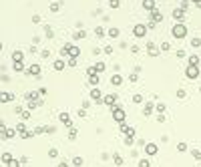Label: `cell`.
<instances>
[{
	"mask_svg": "<svg viewBox=\"0 0 201 167\" xmlns=\"http://www.w3.org/2000/svg\"><path fill=\"white\" fill-rule=\"evenodd\" d=\"M157 111H159V113H161V115H163V113L167 111V107H165L163 103H159V105H157Z\"/></svg>",
	"mask_w": 201,
	"mask_h": 167,
	"instance_id": "34",
	"label": "cell"
},
{
	"mask_svg": "<svg viewBox=\"0 0 201 167\" xmlns=\"http://www.w3.org/2000/svg\"><path fill=\"white\" fill-rule=\"evenodd\" d=\"M22 58H24L22 50H14V53H12V60H14V63H18V60H22Z\"/></svg>",
	"mask_w": 201,
	"mask_h": 167,
	"instance_id": "15",
	"label": "cell"
},
{
	"mask_svg": "<svg viewBox=\"0 0 201 167\" xmlns=\"http://www.w3.org/2000/svg\"><path fill=\"white\" fill-rule=\"evenodd\" d=\"M111 83H113V85H121V83H123V77H121V75H113Z\"/></svg>",
	"mask_w": 201,
	"mask_h": 167,
	"instance_id": "23",
	"label": "cell"
},
{
	"mask_svg": "<svg viewBox=\"0 0 201 167\" xmlns=\"http://www.w3.org/2000/svg\"><path fill=\"white\" fill-rule=\"evenodd\" d=\"M58 167H68V163H67V161H62V163H60Z\"/></svg>",
	"mask_w": 201,
	"mask_h": 167,
	"instance_id": "50",
	"label": "cell"
},
{
	"mask_svg": "<svg viewBox=\"0 0 201 167\" xmlns=\"http://www.w3.org/2000/svg\"><path fill=\"white\" fill-rule=\"evenodd\" d=\"M133 141H135V137H127L125 139V145H133Z\"/></svg>",
	"mask_w": 201,
	"mask_h": 167,
	"instance_id": "45",
	"label": "cell"
},
{
	"mask_svg": "<svg viewBox=\"0 0 201 167\" xmlns=\"http://www.w3.org/2000/svg\"><path fill=\"white\" fill-rule=\"evenodd\" d=\"M169 48H171V45H169V42H161V50H165V53H167Z\"/></svg>",
	"mask_w": 201,
	"mask_h": 167,
	"instance_id": "39",
	"label": "cell"
},
{
	"mask_svg": "<svg viewBox=\"0 0 201 167\" xmlns=\"http://www.w3.org/2000/svg\"><path fill=\"white\" fill-rule=\"evenodd\" d=\"M185 77L191 78V81H193V78H197V77H199V67H193V65H189V67H187V71H185Z\"/></svg>",
	"mask_w": 201,
	"mask_h": 167,
	"instance_id": "3",
	"label": "cell"
},
{
	"mask_svg": "<svg viewBox=\"0 0 201 167\" xmlns=\"http://www.w3.org/2000/svg\"><path fill=\"white\" fill-rule=\"evenodd\" d=\"M139 167H151L149 159H141V161H139Z\"/></svg>",
	"mask_w": 201,
	"mask_h": 167,
	"instance_id": "33",
	"label": "cell"
},
{
	"mask_svg": "<svg viewBox=\"0 0 201 167\" xmlns=\"http://www.w3.org/2000/svg\"><path fill=\"white\" fill-rule=\"evenodd\" d=\"M191 155H193L195 159H197V161H199V159H201V151H197V149H193V151H191Z\"/></svg>",
	"mask_w": 201,
	"mask_h": 167,
	"instance_id": "38",
	"label": "cell"
},
{
	"mask_svg": "<svg viewBox=\"0 0 201 167\" xmlns=\"http://www.w3.org/2000/svg\"><path fill=\"white\" fill-rule=\"evenodd\" d=\"M12 99H14L12 93H0V103H10Z\"/></svg>",
	"mask_w": 201,
	"mask_h": 167,
	"instance_id": "13",
	"label": "cell"
},
{
	"mask_svg": "<svg viewBox=\"0 0 201 167\" xmlns=\"http://www.w3.org/2000/svg\"><path fill=\"white\" fill-rule=\"evenodd\" d=\"M99 81H100V75H99V73H93V75H89V83L93 85V87H97V85H99Z\"/></svg>",
	"mask_w": 201,
	"mask_h": 167,
	"instance_id": "12",
	"label": "cell"
},
{
	"mask_svg": "<svg viewBox=\"0 0 201 167\" xmlns=\"http://www.w3.org/2000/svg\"><path fill=\"white\" fill-rule=\"evenodd\" d=\"M70 139H77V129H70Z\"/></svg>",
	"mask_w": 201,
	"mask_h": 167,
	"instance_id": "48",
	"label": "cell"
},
{
	"mask_svg": "<svg viewBox=\"0 0 201 167\" xmlns=\"http://www.w3.org/2000/svg\"><path fill=\"white\" fill-rule=\"evenodd\" d=\"M177 151H187V143H183V141H181V143L177 145Z\"/></svg>",
	"mask_w": 201,
	"mask_h": 167,
	"instance_id": "37",
	"label": "cell"
},
{
	"mask_svg": "<svg viewBox=\"0 0 201 167\" xmlns=\"http://www.w3.org/2000/svg\"><path fill=\"white\" fill-rule=\"evenodd\" d=\"M16 137V129H6V133L2 135V139H14Z\"/></svg>",
	"mask_w": 201,
	"mask_h": 167,
	"instance_id": "16",
	"label": "cell"
},
{
	"mask_svg": "<svg viewBox=\"0 0 201 167\" xmlns=\"http://www.w3.org/2000/svg\"><path fill=\"white\" fill-rule=\"evenodd\" d=\"M67 48H68V56L70 58H77L78 55H80V50H78V46H73V45H67Z\"/></svg>",
	"mask_w": 201,
	"mask_h": 167,
	"instance_id": "7",
	"label": "cell"
},
{
	"mask_svg": "<svg viewBox=\"0 0 201 167\" xmlns=\"http://www.w3.org/2000/svg\"><path fill=\"white\" fill-rule=\"evenodd\" d=\"M0 50H2V42H0Z\"/></svg>",
	"mask_w": 201,
	"mask_h": 167,
	"instance_id": "52",
	"label": "cell"
},
{
	"mask_svg": "<svg viewBox=\"0 0 201 167\" xmlns=\"http://www.w3.org/2000/svg\"><path fill=\"white\" fill-rule=\"evenodd\" d=\"M6 165L8 167H20V161H18V159H12L10 163H6Z\"/></svg>",
	"mask_w": 201,
	"mask_h": 167,
	"instance_id": "32",
	"label": "cell"
},
{
	"mask_svg": "<svg viewBox=\"0 0 201 167\" xmlns=\"http://www.w3.org/2000/svg\"><path fill=\"white\" fill-rule=\"evenodd\" d=\"M109 36H111V38H117V36H119V28L111 26V28H109Z\"/></svg>",
	"mask_w": 201,
	"mask_h": 167,
	"instance_id": "25",
	"label": "cell"
},
{
	"mask_svg": "<svg viewBox=\"0 0 201 167\" xmlns=\"http://www.w3.org/2000/svg\"><path fill=\"white\" fill-rule=\"evenodd\" d=\"M90 97H93L95 101H100V99H103V97H100V91H99V89H93V91H90Z\"/></svg>",
	"mask_w": 201,
	"mask_h": 167,
	"instance_id": "21",
	"label": "cell"
},
{
	"mask_svg": "<svg viewBox=\"0 0 201 167\" xmlns=\"http://www.w3.org/2000/svg\"><path fill=\"white\" fill-rule=\"evenodd\" d=\"M177 97H179V99H183V97H185V91L179 89V91H177Z\"/></svg>",
	"mask_w": 201,
	"mask_h": 167,
	"instance_id": "47",
	"label": "cell"
},
{
	"mask_svg": "<svg viewBox=\"0 0 201 167\" xmlns=\"http://www.w3.org/2000/svg\"><path fill=\"white\" fill-rule=\"evenodd\" d=\"M95 34H97L99 38H103V36H105V30H103V26H97V28H95Z\"/></svg>",
	"mask_w": 201,
	"mask_h": 167,
	"instance_id": "29",
	"label": "cell"
},
{
	"mask_svg": "<svg viewBox=\"0 0 201 167\" xmlns=\"http://www.w3.org/2000/svg\"><path fill=\"white\" fill-rule=\"evenodd\" d=\"M73 165L80 167V165H83V157H75V159H73Z\"/></svg>",
	"mask_w": 201,
	"mask_h": 167,
	"instance_id": "30",
	"label": "cell"
},
{
	"mask_svg": "<svg viewBox=\"0 0 201 167\" xmlns=\"http://www.w3.org/2000/svg\"><path fill=\"white\" fill-rule=\"evenodd\" d=\"M151 113H153V103H147L145 107H143V115H145V117H149Z\"/></svg>",
	"mask_w": 201,
	"mask_h": 167,
	"instance_id": "17",
	"label": "cell"
},
{
	"mask_svg": "<svg viewBox=\"0 0 201 167\" xmlns=\"http://www.w3.org/2000/svg\"><path fill=\"white\" fill-rule=\"evenodd\" d=\"M32 22H34V24L40 22V16H38V14H34V16H32Z\"/></svg>",
	"mask_w": 201,
	"mask_h": 167,
	"instance_id": "49",
	"label": "cell"
},
{
	"mask_svg": "<svg viewBox=\"0 0 201 167\" xmlns=\"http://www.w3.org/2000/svg\"><path fill=\"white\" fill-rule=\"evenodd\" d=\"M113 161H115L117 165H121V163H123V157L121 155H113Z\"/></svg>",
	"mask_w": 201,
	"mask_h": 167,
	"instance_id": "35",
	"label": "cell"
},
{
	"mask_svg": "<svg viewBox=\"0 0 201 167\" xmlns=\"http://www.w3.org/2000/svg\"><path fill=\"white\" fill-rule=\"evenodd\" d=\"M193 2H195V4H197V2H199V0H193Z\"/></svg>",
	"mask_w": 201,
	"mask_h": 167,
	"instance_id": "51",
	"label": "cell"
},
{
	"mask_svg": "<svg viewBox=\"0 0 201 167\" xmlns=\"http://www.w3.org/2000/svg\"><path fill=\"white\" fill-rule=\"evenodd\" d=\"M145 153L147 155H157V145L155 143H147L145 145Z\"/></svg>",
	"mask_w": 201,
	"mask_h": 167,
	"instance_id": "11",
	"label": "cell"
},
{
	"mask_svg": "<svg viewBox=\"0 0 201 167\" xmlns=\"http://www.w3.org/2000/svg\"><path fill=\"white\" fill-rule=\"evenodd\" d=\"M133 103H143V97H141V95H135V97H133Z\"/></svg>",
	"mask_w": 201,
	"mask_h": 167,
	"instance_id": "42",
	"label": "cell"
},
{
	"mask_svg": "<svg viewBox=\"0 0 201 167\" xmlns=\"http://www.w3.org/2000/svg\"><path fill=\"white\" fill-rule=\"evenodd\" d=\"M171 34H173L175 38H179V40H181V38H185V34H187V26H185L183 22H177L173 28H171Z\"/></svg>",
	"mask_w": 201,
	"mask_h": 167,
	"instance_id": "1",
	"label": "cell"
},
{
	"mask_svg": "<svg viewBox=\"0 0 201 167\" xmlns=\"http://www.w3.org/2000/svg\"><path fill=\"white\" fill-rule=\"evenodd\" d=\"M0 133H2V135L6 133V123H4V121H0Z\"/></svg>",
	"mask_w": 201,
	"mask_h": 167,
	"instance_id": "40",
	"label": "cell"
},
{
	"mask_svg": "<svg viewBox=\"0 0 201 167\" xmlns=\"http://www.w3.org/2000/svg\"><path fill=\"white\" fill-rule=\"evenodd\" d=\"M189 65H193V67H199V56H197V55L189 56Z\"/></svg>",
	"mask_w": 201,
	"mask_h": 167,
	"instance_id": "22",
	"label": "cell"
},
{
	"mask_svg": "<svg viewBox=\"0 0 201 167\" xmlns=\"http://www.w3.org/2000/svg\"><path fill=\"white\" fill-rule=\"evenodd\" d=\"M58 119L62 121L65 127H73V121H70V115H68V113H60V115H58Z\"/></svg>",
	"mask_w": 201,
	"mask_h": 167,
	"instance_id": "5",
	"label": "cell"
},
{
	"mask_svg": "<svg viewBox=\"0 0 201 167\" xmlns=\"http://www.w3.org/2000/svg\"><path fill=\"white\" fill-rule=\"evenodd\" d=\"M0 161H2V163H10L12 155H10V153H2V155H0Z\"/></svg>",
	"mask_w": 201,
	"mask_h": 167,
	"instance_id": "19",
	"label": "cell"
},
{
	"mask_svg": "<svg viewBox=\"0 0 201 167\" xmlns=\"http://www.w3.org/2000/svg\"><path fill=\"white\" fill-rule=\"evenodd\" d=\"M68 67H77V58H68Z\"/></svg>",
	"mask_w": 201,
	"mask_h": 167,
	"instance_id": "46",
	"label": "cell"
},
{
	"mask_svg": "<svg viewBox=\"0 0 201 167\" xmlns=\"http://www.w3.org/2000/svg\"><path fill=\"white\" fill-rule=\"evenodd\" d=\"M16 133H26V125H24V123H18V125H16Z\"/></svg>",
	"mask_w": 201,
	"mask_h": 167,
	"instance_id": "26",
	"label": "cell"
},
{
	"mask_svg": "<svg viewBox=\"0 0 201 167\" xmlns=\"http://www.w3.org/2000/svg\"><path fill=\"white\" fill-rule=\"evenodd\" d=\"M103 71H105V63H97V65H95V73H103Z\"/></svg>",
	"mask_w": 201,
	"mask_h": 167,
	"instance_id": "27",
	"label": "cell"
},
{
	"mask_svg": "<svg viewBox=\"0 0 201 167\" xmlns=\"http://www.w3.org/2000/svg\"><path fill=\"white\" fill-rule=\"evenodd\" d=\"M143 8H145V10H149V12L157 10V6H155V0H143Z\"/></svg>",
	"mask_w": 201,
	"mask_h": 167,
	"instance_id": "8",
	"label": "cell"
},
{
	"mask_svg": "<svg viewBox=\"0 0 201 167\" xmlns=\"http://www.w3.org/2000/svg\"><path fill=\"white\" fill-rule=\"evenodd\" d=\"M173 18H175V20H179V22H183V18H185V10L175 8V10H173Z\"/></svg>",
	"mask_w": 201,
	"mask_h": 167,
	"instance_id": "9",
	"label": "cell"
},
{
	"mask_svg": "<svg viewBox=\"0 0 201 167\" xmlns=\"http://www.w3.org/2000/svg\"><path fill=\"white\" fill-rule=\"evenodd\" d=\"M62 68H65V60H60V58L55 60V71H62Z\"/></svg>",
	"mask_w": 201,
	"mask_h": 167,
	"instance_id": "24",
	"label": "cell"
},
{
	"mask_svg": "<svg viewBox=\"0 0 201 167\" xmlns=\"http://www.w3.org/2000/svg\"><path fill=\"white\" fill-rule=\"evenodd\" d=\"M12 68H14L16 73H22V71H24V63H22V60H18V63H14V67H12Z\"/></svg>",
	"mask_w": 201,
	"mask_h": 167,
	"instance_id": "20",
	"label": "cell"
},
{
	"mask_svg": "<svg viewBox=\"0 0 201 167\" xmlns=\"http://www.w3.org/2000/svg\"><path fill=\"white\" fill-rule=\"evenodd\" d=\"M147 50L151 53V56H157V46L153 42H147Z\"/></svg>",
	"mask_w": 201,
	"mask_h": 167,
	"instance_id": "18",
	"label": "cell"
},
{
	"mask_svg": "<svg viewBox=\"0 0 201 167\" xmlns=\"http://www.w3.org/2000/svg\"><path fill=\"white\" fill-rule=\"evenodd\" d=\"M199 2H201V0H199Z\"/></svg>",
	"mask_w": 201,
	"mask_h": 167,
	"instance_id": "53",
	"label": "cell"
},
{
	"mask_svg": "<svg viewBox=\"0 0 201 167\" xmlns=\"http://www.w3.org/2000/svg\"><path fill=\"white\" fill-rule=\"evenodd\" d=\"M45 30H46V36H48V38H52V28H50V26H46Z\"/></svg>",
	"mask_w": 201,
	"mask_h": 167,
	"instance_id": "44",
	"label": "cell"
},
{
	"mask_svg": "<svg viewBox=\"0 0 201 167\" xmlns=\"http://www.w3.org/2000/svg\"><path fill=\"white\" fill-rule=\"evenodd\" d=\"M111 111H113V119H115L117 123H123V121H125V111L119 107V105H115Z\"/></svg>",
	"mask_w": 201,
	"mask_h": 167,
	"instance_id": "2",
	"label": "cell"
},
{
	"mask_svg": "<svg viewBox=\"0 0 201 167\" xmlns=\"http://www.w3.org/2000/svg\"><path fill=\"white\" fill-rule=\"evenodd\" d=\"M191 46H193V48H199L201 46V38H193V40H191Z\"/></svg>",
	"mask_w": 201,
	"mask_h": 167,
	"instance_id": "31",
	"label": "cell"
},
{
	"mask_svg": "<svg viewBox=\"0 0 201 167\" xmlns=\"http://www.w3.org/2000/svg\"><path fill=\"white\" fill-rule=\"evenodd\" d=\"M161 20H163L161 12H157V10H153V12H151V22H161Z\"/></svg>",
	"mask_w": 201,
	"mask_h": 167,
	"instance_id": "14",
	"label": "cell"
},
{
	"mask_svg": "<svg viewBox=\"0 0 201 167\" xmlns=\"http://www.w3.org/2000/svg\"><path fill=\"white\" fill-rule=\"evenodd\" d=\"M48 157H58V151H56V149H50V151H48Z\"/></svg>",
	"mask_w": 201,
	"mask_h": 167,
	"instance_id": "43",
	"label": "cell"
},
{
	"mask_svg": "<svg viewBox=\"0 0 201 167\" xmlns=\"http://www.w3.org/2000/svg\"><path fill=\"white\" fill-rule=\"evenodd\" d=\"M103 103H105V105H107V107H115V103H117V97H115V95H107V97H103Z\"/></svg>",
	"mask_w": 201,
	"mask_h": 167,
	"instance_id": "6",
	"label": "cell"
},
{
	"mask_svg": "<svg viewBox=\"0 0 201 167\" xmlns=\"http://www.w3.org/2000/svg\"><path fill=\"white\" fill-rule=\"evenodd\" d=\"M58 6H60L58 2H55V4H50V10H52V12H58Z\"/></svg>",
	"mask_w": 201,
	"mask_h": 167,
	"instance_id": "41",
	"label": "cell"
},
{
	"mask_svg": "<svg viewBox=\"0 0 201 167\" xmlns=\"http://www.w3.org/2000/svg\"><path fill=\"white\" fill-rule=\"evenodd\" d=\"M75 38H77V40H80V38H87V30H78V32L75 34Z\"/></svg>",
	"mask_w": 201,
	"mask_h": 167,
	"instance_id": "28",
	"label": "cell"
},
{
	"mask_svg": "<svg viewBox=\"0 0 201 167\" xmlns=\"http://www.w3.org/2000/svg\"><path fill=\"white\" fill-rule=\"evenodd\" d=\"M109 4H111V8H119V6H121L119 0H109Z\"/></svg>",
	"mask_w": 201,
	"mask_h": 167,
	"instance_id": "36",
	"label": "cell"
},
{
	"mask_svg": "<svg viewBox=\"0 0 201 167\" xmlns=\"http://www.w3.org/2000/svg\"><path fill=\"white\" fill-rule=\"evenodd\" d=\"M28 75L30 77H40V67L38 65H30L28 67Z\"/></svg>",
	"mask_w": 201,
	"mask_h": 167,
	"instance_id": "10",
	"label": "cell"
},
{
	"mask_svg": "<svg viewBox=\"0 0 201 167\" xmlns=\"http://www.w3.org/2000/svg\"><path fill=\"white\" fill-rule=\"evenodd\" d=\"M147 32V24H135V28H133V34L137 36V38H143Z\"/></svg>",
	"mask_w": 201,
	"mask_h": 167,
	"instance_id": "4",
	"label": "cell"
}]
</instances>
